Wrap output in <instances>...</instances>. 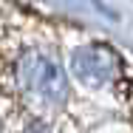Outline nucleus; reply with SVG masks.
Masks as SVG:
<instances>
[{
  "label": "nucleus",
  "instance_id": "1",
  "mask_svg": "<svg viewBox=\"0 0 133 133\" xmlns=\"http://www.w3.org/2000/svg\"><path fill=\"white\" fill-rule=\"evenodd\" d=\"M26 85L34 94H43L45 99H51L54 91H62L59 71L54 68V62H45V59H37V62L26 65Z\"/></svg>",
  "mask_w": 133,
  "mask_h": 133
}]
</instances>
